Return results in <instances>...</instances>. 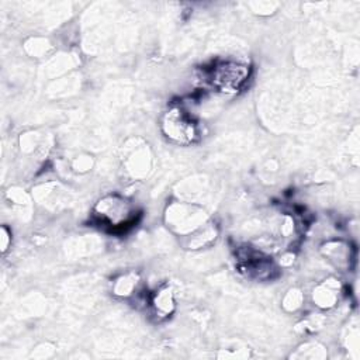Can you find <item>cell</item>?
I'll return each mask as SVG.
<instances>
[{
	"instance_id": "2",
	"label": "cell",
	"mask_w": 360,
	"mask_h": 360,
	"mask_svg": "<svg viewBox=\"0 0 360 360\" xmlns=\"http://www.w3.org/2000/svg\"><path fill=\"white\" fill-rule=\"evenodd\" d=\"M250 76V68L236 60H222L208 70V80L217 90L233 94L243 89Z\"/></svg>"
},
{
	"instance_id": "9",
	"label": "cell",
	"mask_w": 360,
	"mask_h": 360,
	"mask_svg": "<svg viewBox=\"0 0 360 360\" xmlns=\"http://www.w3.org/2000/svg\"><path fill=\"white\" fill-rule=\"evenodd\" d=\"M302 294L300 290L297 288H291L288 290V292L285 294L284 297V301H283V307L287 309V311H295L298 309L301 305H302Z\"/></svg>"
},
{
	"instance_id": "7",
	"label": "cell",
	"mask_w": 360,
	"mask_h": 360,
	"mask_svg": "<svg viewBox=\"0 0 360 360\" xmlns=\"http://www.w3.org/2000/svg\"><path fill=\"white\" fill-rule=\"evenodd\" d=\"M323 256L330 260L336 267L343 269L350 266V248L342 240H332L322 246Z\"/></svg>"
},
{
	"instance_id": "8",
	"label": "cell",
	"mask_w": 360,
	"mask_h": 360,
	"mask_svg": "<svg viewBox=\"0 0 360 360\" xmlns=\"http://www.w3.org/2000/svg\"><path fill=\"white\" fill-rule=\"evenodd\" d=\"M139 285V276L136 273H125L121 274L120 277H117L114 280L112 284V292L117 297L121 298H128L131 295H134V292L138 290Z\"/></svg>"
},
{
	"instance_id": "4",
	"label": "cell",
	"mask_w": 360,
	"mask_h": 360,
	"mask_svg": "<svg viewBox=\"0 0 360 360\" xmlns=\"http://www.w3.org/2000/svg\"><path fill=\"white\" fill-rule=\"evenodd\" d=\"M167 222L181 235L190 236L207 224L205 212L194 204L176 202L167 208Z\"/></svg>"
},
{
	"instance_id": "5",
	"label": "cell",
	"mask_w": 360,
	"mask_h": 360,
	"mask_svg": "<svg viewBox=\"0 0 360 360\" xmlns=\"http://www.w3.org/2000/svg\"><path fill=\"white\" fill-rule=\"evenodd\" d=\"M339 298V283L335 278H328L318 284L312 292V300L316 307L329 309L335 307Z\"/></svg>"
},
{
	"instance_id": "1",
	"label": "cell",
	"mask_w": 360,
	"mask_h": 360,
	"mask_svg": "<svg viewBox=\"0 0 360 360\" xmlns=\"http://www.w3.org/2000/svg\"><path fill=\"white\" fill-rule=\"evenodd\" d=\"M136 217L138 214L132 204L118 194L103 197L94 208L97 224L112 232H125L135 225Z\"/></svg>"
},
{
	"instance_id": "6",
	"label": "cell",
	"mask_w": 360,
	"mask_h": 360,
	"mask_svg": "<svg viewBox=\"0 0 360 360\" xmlns=\"http://www.w3.org/2000/svg\"><path fill=\"white\" fill-rule=\"evenodd\" d=\"M150 305H152L153 314L158 318L163 319L170 316L176 308V301H174L172 288L169 285H163L159 290H156L150 298Z\"/></svg>"
},
{
	"instance_id": "3",
	"label": "cell",
	"mask_w": 360,
	"mask_h": 360,
	"mask_svg": "<svg viewBox=\"0 0 360 360\" xmlns=\"http://www.w3.org/2000/svg\"><path fill=\"white\" fill-rule=\"evenodd\" d=\"M162 131L167 139L179 145H190L198 138L195 121L183 108H170L162 120Z\"/></svg>"
},
{
	"instance_id": "10",
	"label": "cell",
	"mask_w": 360,
	"mask_h": 360,
	"mask_svg": "<svg viewBox=\"0 0 360 360\" xmlns=\"http://www.w3.org/2000/svg\"><path fill=\"white\" fill-rule=\"evenodd\" d=\"M302 349H305L304 352L300 353H294V357H309V359H322L326 356L325 350L322 346H319L318 343H305L304 346H301Z\"/></svg>"
},
{
	"instance_id": "11",
	"label": "cell",
	"mask_w": 360,
	"mask_h": 360,
	"mask_svg": "<svg viewBox=\"0 0 360 360\" xmlns=\"http://www.w3.org/2000/svg\"><path fill=\"white\" fill-rule=\"evenodd\" d=\"M11 232L8 231V228L6 225L1 226V231H0V243H1V252L4 253L7 249H8V245L11 243Z\"/></svg>"
}]
</instances>
